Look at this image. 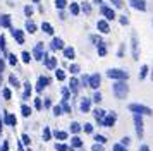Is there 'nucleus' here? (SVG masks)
Returning a JSON list of instances; mask_svg holds the SVG:
<instances>
[{"label": "nucleus", "instance_id": "obj_1", "mask_svg": "<svg viewBox=\"0 0 153 151\" xmlns=\"http://www.w3.org/2000/svg\"><path fill=\"white\" fill-rule=\"evenodd\" d=\"M133 3H134V5H136V7H141V9L145 7V3H143L141 0H133Z\"/></svg>", "mask_w": 153, "mask_h": 151}]
</instances>
